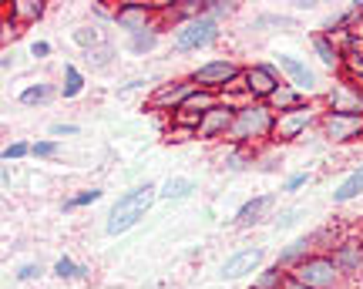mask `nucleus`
Wrapping results in <instances>:
<instances>
[{
	"label": "nucleus",
	"mask_w": 363,
	"mask_h": 289,
	"mask_svg": "<svg viewBox=\"0 0 363 289\" xmlns=\"http://www.w3.org/2000/svg\"><path fill=\"white\" fill-rule=\"evenodd\" d=\"M74 44H78V47H84V51L98 47V44H101V34H98V27H78V30H74Z\"/></svg>",
	"instance_id": "7c9ffc66"
},
{
	"label": "nucleus",
	"mask_w": 363,
	"mask_h": 289,
	"mask_svg": "<svg viewBox=\"0 0 363 289\" xmlns=\"http://www.w3.org/2000/svg\"><path fill=\"white\" fill-rule=\"evenodd\" d=\"M286 276H289V273L272 263V266H266V269H259V273H256V279H252V286H249V289H283Z\"/></svg>",
	"instance_id": "393cba45"
},
{
	"label": "nucleus",
	"mask_w": 363,
	"mask_h": 289,
	"mask_svg": "<svg viewBox=\"0 0 363 289\" xmlns=\"http://www.w3.org/2000/svg\"><path fill=\"white\" fill-rule=\"evenodd\" d=\"M54 94H57V88H54L51 81H38V84H30V88H24V91L17 94V101L27 108L34 105H44V101H51Z\"/></svg>",
	"instance_id": "b1692460"
},
{
	"label": "nucleus",
	"mask_w": 363,
	"mask_h": 289,
	"mask_svg": "<svg viewBox=\"0 0 363 289\" xmlns=\"http://www.w3.org/2000/svg\"><path fill=\"white\" fill-rule=\"evenodd\" d=\"M320 115H323V111H316V105H313V101L293 108V111L276 115L272 142H276V144H286V142H296V138H303V135L310 132L313 125H320Z\"/></svg>",
	"instance_id": "423d86ee"
},
{
	"label": "nucleus",
	"mask_w": 363,
	"mask_h": 289,
	"mask_svg": "<svg viewBox=\"0 0 363 289\" xmlns=\"http://www.w3.org/2000/svg\"><path fill=\"white\" fill-rule=\"evenodd\" d=\"M313 249H316V246H313L310 236L293 239V242H289L286 249H279V256H276V266H279V269H286V273H293L299 263H306V259H310Z\"/></svg>",
	"instance_id": "dca6fc26"
},
{
	"label": "nucleus",
	"mask_w": 363,
	"mask_h": 289,
	"mask_svg": "<svg viewBox=\"0 0 363 289\" xmlns=\"http://www.w3.org/2000/svg\"><path fill=\"white\" fill-rule=\"evenodd\" d=\"M61 152V142L57 138H40V142H34V152L30 155L38 158V162H48V158H54Z\"/></svg>",
	"instance_id": "c756f323"
},
{
	"label": "nucleus",
	"mask_w": 363,
	"mask_h": 289,
	"mask_svg": "<svg viewBox=\"0 0 363 289\" xmlns=\"http://www.w3.org/2000/svg\"><path fill=\"white\" fill-rule=\"evenodd\" d=\"M195 192H199V185L189 175H172V178H165V182L158 185V198L162 202H182V198L195 196Z\"/></svg>",
	"instance_id": "f3484780"
},
{
	"label": "nucleus",
	"mask_w": 363,
	"mask_h": 289,
	"mask_svg": "<svg viewBox=\"0 0 363 289\" xmlns=\"http://www.w3.org/2000/svg\"><path fill=\"white\" fill-rule=\"evenodd\" d=\"M30 54H34V57H48V54H51V44H48V40H34V44H30Z\"/></svg>",
	"instance_id": "58836bf2"
},
{
	"label": "nucleus",
	"mask_w": 363,
	"mask_h": 289,
	"mask_svg": "<svg viewBox=\"0 0 363 289\" xmlns=\"http://www.w3.org/2000/svg\"><path fill=\"white\" fill-rule=\"evenodd\" d=\"M233 121H235V105L219 101L216 108H208L206 115H202L199 128H195V138H199V142H219V138H229Z\"/></svg>",
	"instance_id": "9d476101"
},
{
	"label": "nucleus",
	"mask_w": 363,
	"mask_h": 289,
	"mask_svg": "<svg viewBox=\"0 0 363 289\" xmlns=\"http://www.w3.org/2000/svg\"><path fill=\"white\" fill-rule=\"evenodd\" d=\"M283 88V81H279V74H276V67L272 64H249L242 67V91L249 94V101H269L272 94Z\"/></svg>",
	"instance_id": "6e6552de"
},
{
	"label": "nucleus",
	"mask_w": 363,
	"mask_h": 289,
	"mask_svg": "<svg viewBox=\"0 0 363 289\" xmlns=\"http://www.w3.org/2000/svg\"><path fill=\"white\" fill-rule=\"evenodd\" d=\"M259 266H262V249L259 246H246V249L233 252V256L219 266V279L233 283V279H242L246 273H259Z\"/></svg>",
	"instance_id": "f8f14e48"
},
{
	"label": "nucleus",
	"mask_w": 363,
	"mask_h": 289,
	"mask_svg": "<svg viewBox=\"0 0 363 289\" xmlns=\"http://www.w3.org/2000/svg\"><path fill=\"white\" fill-rule=\"evenodd\" d=\"M320 132H323L326 142H357V138H363V111H323Z\"/></svg>",
	"instance_id": "0eeeda50"
},
{
	"label": "nucleus",
	"mask_w": 363,
	"mask_h": 289,
	"mask_svg": "<svg viewBox=\"0 0 363 289\" xmlns=\"http://www.w3.org/2000/svg\"><path fill=\"white\" fill-rule=\"evenodd\" d=\"M252 27H296V21L293 17H279V13H262V17H256V24Z\"/></svg>",
	"instance_id": "473e14b6"
},
{
	"label": "nucleus",
	"mask_w": 363,
	"mask_h": 289,
	"mask_svg": "<svg viewBox=\"0 0 363 289\" xmlns=\"http://www.w3.org/2000/svg\"><path fill=\"white\" fill-rule=\"evenodd\" d=\"M111 57H115V47L104 40V44H98V47H91V51H84V61H88L91 67H108L111 64Z\"/></svg>",
	"instance_id": "cd10ccee"
},
{
	"label": "nucleus",
	"mask_w": 363,
	"mask_h": 289,
	"mask_svg": "<svg viewBox=\"0 0 363 289\" xmlns=\"http://www.w3.org/2000/svg\"><path fill=\"white\" fill-rule=\"evenodd\" d=\"M111 17H115V24L121 27V30H128V38L152 27V7H148V4H121Z\"/></svg>",
	"instance_id": "4468645a"
},
{
	"label": "nucleus",
	"mask_w": 363,
	"mask_h": 289,
	"mask_svg": "<svg viewBox=\"0 0 363 289\" xmlns=\"http://www.w3.org/2000/svg\"><path fill=\"white\" fill-rule=\"evenodd\" d=\"M326 111H363V84H337L326 94Z\"/></svg>",
	"instance_id": "2eb2a0df"
},
{
	"label": "nucleus",
	"mask_w": 363,
	"mask_h": 289,
	"mask_svg": "<svg viewBox=\"0 0 363 289\" xmlns=\"http://www.w3.org/2000/svg\"><path fill=\"white\" fill-rule=\"evenodd\" d=\"M34 152V144H27V142H11L7 148H4V162L11 165V162H21V158H27Z\"/></svg>",
	"instance_id": "2f4dec72"
},
{
	"label": "nucleus",
	"mask_w": 363,
	"mask_h": 289,
	"mask_svg": "<svg viewBox=\"0 0 363 289\" xmlns=\"http://www.w3.org/2000/svg\"><path fill=\"white\" fill-rule=\"evenodd\" d=\"M192 81L202 88V91L212 94H225L229 88H235L242 81V67L235 64L233 57H216V61H206L192 71Z\"/></svg>",
	"instance_id": "39448f33"
},
{
	"label": "nucleus",
	"mask_w": 363,
	"mask_h": 289,
	"mask_svg": "<svg viewBox=\"0 0 363 289\" xmlns=\"http://www.w3.org/2000/svg\"><path fill=\"white\" fill-rule=\"evenodd\" d=\"M363 196V165L360 169H353L343 182L333 188V205H347V202H353V198Z\"/></svg>",
	"instance_id": "6ab92c4d"
},
{
	"label": "nucleus",
	"mask_w": 363,
	"mask_h": 289,
	"mask_svg": "<svg viewBox=\"0 0 363 289\" xmlns=\"http://www.w3.org/2000/svg\"><path fill=\"white\" fill-rule=\"evenodd\" d=\"M272 128H276V111L269 105H262V101H246V105L235 108V121L225 142L256 144L262 138H272Z\"/></svg>",
	"instance_id": "f03ea898"
},
{
	"label": "nucleus",
	"mask_w": 363,
	"mask_h": 289,
	"mask_svg": "<svg viewBox=\"0 0 363 289\" xmlns=\"http://www.w3.org/2000/svg\"><path fill=\"white\" fill-rule=\"evenodd\" d=\"M313 51L320 54V61L326 67H343V47L333 40V34H316L313 38Z\"/></svg>",
	"instance_id": "aec40b11"
},
{
	"label": "nucleus",
	"mask_w": 363,
	"mask_h": 289,
	"mask_svg": "<svg viewBox=\"0 0 363 289\" xmlns=\"http://www.w3.org/2000/svg\"><path fill=\"white\" fill-rule=\"evenodd\" d=\"M44 269H40V263H24L21 269H17V283H30V279H38Z\"/></svg>",
	"instance_id": "f704fd0d"
},
{
	"label": "nucleus",
	"mask_w": 363,
	"mask_h": 289,
	"mask_svg": "<svg viewBox=\"0 0 363 289\" xmlns=\"http://www.w3.org/2000/svg\"><path fill=\"white\" fill-rule=\"evenodd\" d=\"M199 91V84H195L192 78H179V81H169V84H158L155 91H152V98H148V108L152 111H179L192 94Z\"/></svg>",
	"instance_id": "1a4fd4ad"
},
{
	"label": "nucleus",
	"mask_w": 363,
	"mask_h": 289,
	"mask_svg": "<svg viewBox=\"0 0 363 289\" xmlns=\"http://www.w3.org/2000/svg\"><path fill=\"white\" fill-rule=\"evenodd\" d=\"M272 205V196H256V198H249V202H242L239 209H235L233 215V222L235 225H256L262 219V212Z\"/></svg>",
	"instance_id": "a211bd4d"
},
{
	"label": "nucleus",
	"mask_w": 363,
	"mask_h": 289,
	"mask_svg": "<svg viewBox=\"0 0 363 289\" xmlns=\"http://www.w3.org/2000/svg\"><path fill=\"white\" fill-rule=\"evenodd\" d=\"M303 185H310V171H296V175H289L283 185V192H299Z\"/></svg>",
	"instance_id": "72a5a7b5"
},
{
	"label": "nucleus",
	"mask_w": 363,
	"mask_h": 289,
	"mask_svg": "<svg viewBox=\"0 0 363 289\" xmlns=\"http://www.w3.org/2000/svg\"><path fill=\"white\" fill-rule=\"evenodd\" d=\"M0 67H4V71H11V67H13V54H4V61H0Z\"/></svg>",
	"instance_id": "a19ab883"
},
{
	"label": "nucleus",
	"mask_w": 363,
	"mask_h": 289,
	"mask_svg": "<svg viewBox=\"0 0 363 289\" xmlns=\"http://www.w3.org/2000/svg\"><path fill=\"white\" fill-rule=\"evenodd\" d=\"M283 289H306V286H303V283H299V279H296V276H286Z\"/></svg>",
	"instance_id": "ea45409f"
},
{
	"label": "nucleus",
	"mask_w": 363,
	"mask_h": 289,
	"mask_svg": "<svg viewBox=\"0 0 363 289\" xmlns=\"http://www.w3.org/2000/svg\"><path fill=\"white\" fill-rule=\"evenodd\" d=\"M155 202H158V185H152V182L135 185L128 192H121L118 202L111 205V212H108L104 232H108V236H125L128 229H135V225L142 222L145 212L152 209Z\"/></svg>",
	"instance_id": "f257e3e1"
},
{
	"label": "nucleus",
	"mask_w": 363,
	"mask_h": 289,
	"mask_svg": "<svg viewBox=\"0 0 363 289\" xmlns=\"http://www.w3.org/2000/svg\"><path fill=\"white\" fill-rule=\"evenodd\" d=\"M330 259L337 263V269L343 276H360L363 273V239H343L333 246Z\"/></svg>",
	"instance_id": "ddd939ff"
},
{
	"label": "nucleus",
	"mask_w": 363,
	"mask_h": 289,
	"mask_svg": "<svg viewBox=\"0 0 363 289\" xmlns=\"http://www.w3.org/2000/svg\"><path fill=\"white\" fill-rule=\"evenodd\" d=\"M276 67L286 74V84H293L299 94H310V91H316V71H313L306 61H299V57H293V54H279L276 57Z\"/></svg>",
	"instance_id": "9b49d317"
},
{
	"label": "nucleus",
	"mask_w": 363,
	"mask_h": 289,
	"mask_svg": "<svg viewBox=\"0 0 363 289\" xmlns=\"http://www.w3.org/2000/svg\"><path fill=\"white\" fill-rule=\"evenodd\" d=\"M158 40H162V34H158V27L152 24L148 30H138V34H131L128 38V51L135 54V57H145V54H152L158 47Z\"/></svg>",
	"instance_id": "5701e85b"
},
{
	"label": "nucleus",
	"mask_w": 363,
	"mask_h": 289,
	"mask_svg": "<svg viewBox=\"0 0 363 289\" xmlns=\"http://www.w3.org/2000/svg\"><path fill=\"white\" fill-rule=\"evenodd\" d=\"M84 91V74H81L74 64H65V84H61V94L65 98H78Z\"/></svg>",
	"instance_id": "bb28decb"
},
{
	"label": "nucleus",
	"mask_w": 363,
	"mask_h": 289,
	"mask_svg": "<svg viewBox=\"0 0 363 289\" xmlns=\"http://www.w3.org/2000/svg\"><path fill=\"white\" fill-rule=\"evenodd\" d=\"M189 138H195V132H192V128H182V125H175V128H172V132H169V138H165V142H172V144H182V142H189Z\"/></svg>",
	"instance_id": "c9c22d12"
},
{
	"label": "nucleus",
	"mask_w": 363,
	"mask_h": 289,
	"mask_svg": "<svg viewBox=\"0 0 363 289\" xmlns=\"http://www.w3.org/2000/svg\"><path fill=\"white\" fill-rule=\"evenodd\" d=\"M289 276H296L306 289H340L343 286V273L337 269V263L330 259V252H313L306 263H299Z\"/></svg>",
	"instance_id": "20e7f679"
},
{
	"label": "nucleus",
	"mask_w": 363,
	"mask_h": 289,
	"mask_svg": "<svg viewBox=\"0 0 363 289\" xmlns=\"http://www.w3.org/2000/svg\"><path fill=\"white\" fill-rule=\"evenodd\" d=\"M101 196H104L101 188H81L78 196H71V198L65 202V209L71 212V209H84V205H94V202H101Z\"/></svg>",
	"instance_id": "c85d7f7f"
},
{
	"label": "nucleus",
	"mask_w": 363,
	"mask_h": 289,
	"mask_svg": "<svg viewBox=\"0 0 363 289\" xmlns=\"http://www.w3.org/2000/svg\"><path fill=\"white\" fill-rule=\"evenodd\" d=\"M266 105H269L276 115H283V111H293V108L306 105V98H303V94H299L293 84H283V88H279V91H276L269 101H266Z\"/></svg>",
	"instance_id": "4be33fe9"
},
{
	"label": "nucleus",
	"mask_w": 363,
	"mask_h": 289,
	"mask_svg": "<svg viewBox=\"0 0 363 289\" xmlns=\"http://www.w3.org/2000/svg\"><path fill=\"white\" fill-rule=\"evenodd\" d=\"M54 276L57 279H88V266H78L71 256H61L54 263Z\"/></svg>",
	"instance_id": "a878e982"
},
{
	"label": "nucleus",
	"mask_w": 363,
	"mask_h": 289,
	"mask_svg": "<svg viewBox=\"0 0 363 289\" xmlns=\"http://www.w3.org/2000/svg\"><path fill=\"white\" fill-rule=\"evenodd\" d=\"M219 21H212L208 13H199L192 21H182L175 27V34H172V47L179 54H192V51H202L208 44H216L219 40Z\"/></svg>",
	"instance_id": "7ed1b4c3"
},
{
	"label": "nucleus",
	"mask_w": 363,
	"mask_h": 289,
	"mask_svg": "<svg viewBox=\"0 0 363 289\" xmlns=\"http://www.w3.org/2000/svg\"><path fill=\"white\" fill-rule=\"evenodd\" d=\"M81 128L78 125H71V121H57V125H51V138H65V135H78Z\"/></svg>",
	"instance_id": "e433bc0d"
},
{
	"label": "nucleus",
	"mask_w": 363,
	"mask_h": 289,
	"mask_svg": "<svg viewBox=\"0 0 363 289\" xmlns=\"http://www.w3.org/2000/svg\"><path fill=\"white\" fill-rule=\"evenodd\" d=\"M44 11H48L44 0H17V4H11L7 13H11V24H34L44 17Z\"/></svg>",
	"instance_id": "412c9836"
},
{
	"label": "nucleus",
	"mask_w": 363,
	"mask_h": 289,
	"mask_svg": "<svg viewBox=\"0 0 363 289\" xmlns=\"http://www.w3.org/2000/svg\"><path fill=\"white\" fill-rule=\"evenodd\" d=\"M299 215H303V209H289V212H283V215L276 219V229H289V225H296V222H299Z\"/></svg>",
	"instance_id": "4c0bfd02"
}]
</instances>
